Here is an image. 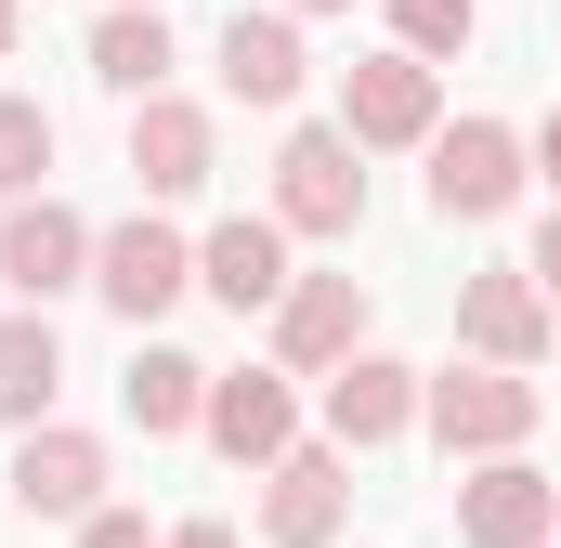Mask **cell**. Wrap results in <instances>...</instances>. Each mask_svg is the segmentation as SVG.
<instances>
[{"label": "cell", "mask_w": 561, "mask_h": 548, "mask_svg": "<svg viewBox=\"0 0 561 548\" xmlns=\"http://www.w3.org/2000/svg\"><path fill=\"white\" fill-rule=\"evenodd\" d=\"M419 418L444 431V457H510L523 431H536V379L523 366H457V379H431Z\"/></svg>", "instance_id": "6da1fadb"}, {"label": "cell", "mask_w": 561, "mask_h": 548, "mask_svg": "<svg viewBox=\"0 0 561 548\" xmlns=\"http://www.w3.org/2000/svg\"><path fill=\"white\" fill-rule=\"evenodd\" d=\"M275 222H287V236H353V222H366L353 132H287V157H275Z\"/></svg>", "instance_id": "7a4b0ae2"}, {"label": "cell", "mask_w": 561, "mask_h": 548, "mask_svg": "<svg viewBox=\"0 0 561 548\" xmlns=\"http://www.w3.org/2000/svg\"><path fill=\"white\" fill-rule=\"evenodd\" d=\"M444 92H431V53H366L340 66V132L353 144H431Z\"/></svg>", "instance_id": "3957f363"}, {"label": "cell", "mask_w": 561, "mask_h": 548, "mask_svg": "<svg viewBox=\"0 0 561 548\" xmlns=\"http://www.w3.org/2000/svg\"><path fill=\"white\" fill-rule=\"evenodd\" d=\"M510 196H523V144L496 132V118L431 132V209H444V222H496Z\"/></svg>", "instance_id": "277c9868"}, {"label": "cell", "mask_w": 561, "mask_h": 548, "mask_svg": "<svg viewBox=\"0 0 561 548\" xmlns=\"http://www.w3.org/2000/svg\"><path fill=\"white\" fill-rule=\"evenodd\" d=\"M13 510H26V523H92V510H105V444L39 418V431L13 444Z\"/></svg>", "instance_id": "5b68a950"}, {"label": "cell", "mask_w": 561, "mask_h": 548, "mask_svg": "<svg viewBox=\"0 0 561 548\" xmlns=\"http://www.w3.org/2000/svg\"><path fill=\"white\" fill-rule=\"evenodd\" d=\"M92 287H105V300H118V313H170V300H183V287H196V249H183V236H170V222H118V236H92Z\"/></svg>", "instance_id": "8992f818"}, {"label": "cell", "mask_w": 561, "mask_h": 548, "mask_svg": "<svg viewBox=\"0 0 561 548\" xmlns=\"http://www.w3.org/2000/svg\"><path fill=\"white\" fill-rule=\"evenodd\" d=\"M79 274H92V222L53 209V196H13V222H0V287H13V300H53V287H79Z\"/></svg>", "instance_id": "52a82bcc"}, {"label": "cell", "mask_w": 561, "mask_h": 548, "mask_svg": "<svg viewBox=\"0 0 561 548\" xmlns=\"http://www.w3.org/2000/svg\"><path fill=\"white\" fill-rule=\"evenodd\" d=\"M457 340H470L483 366H536V353H549V287H536L523 262L470 274V287H457Z\"/></svg>", "instance_id": "ba28073f"}, {"label": "cell", "mask_w": 561, "mask_h": 548, "mask_svg": "<svg viewBox=\"0 0 561 548\" xmlns=\"http://www.w3.org/2000/svg\"><path fill=\"white\" fill-rule=\"evenodd\" d=\"M209 157H222V144H209V105H183V92H144L131 105V183L144 196H196Z\"/></svg>", "instance_id": "9c48e42d"}, {"label": "cell", "mask_w": 561, "mask_h": 548, "mask_svg": "<svg viewBox=\"0 0 561 548\" xmlns=\"http://www.w3.org/2000/svg\"><path fill=\"white\" fill-rule=\"evenodd\" d=\"M236 470H275L287 444H300V406H287V379L275 366H249V379H209V418H196Z\"/></svg>", "instance_id": "30bf717a"}, {"label": "cell", "mask_w": 561, "mask_h": 548, "mask_svg": "<svg viewBox=\"0 0 561 548\" xmlns=\"http://www.w3.org/2000/svg\"><path fill=\"white\" fill-rule=\"evenodd\" d=\"M457 536L470 548H549L561 536V483H536L523 457H496V470L457 496Z\"/></svg>", "instance_id": "8fae6325"}, {"label": "cell", "mask_w": 561, "mask_h": 548, "mask_svg": "<svg viewBox=\"0 0 561 548\" xmlns=\"http://www.w3.org/2000/svg\"><path fill=\"white\" fill-rule=\"evenodd\" d=\"M366 340V287L353 274H287V300H275V353L287 366H340Z\"/></svg>", "instance_id": "7c38bea8"}, {"label": "cell", "mask_w": 561, "mask_h": 548, "mask_svg": "<svg viewBox=\"0 0 561 548\" xmlns=\"http://www.w3.org/2000/svg\"><path fill=\"white\" fill-rule=\"evenodd\" d=\"M419 418V366H392V353H340L327 366V431L340 444H392Z\"/></svg>", "instance_id": "4fadbf2b"}, {"label": "cell", "mask_w": 561, "mask_h": 548, "mask_svg": "<svg viewBox=\"0 0 561 548\" xmlns=\"http://www.w3.org/2000/svg\"><path fill=\"white\" fill-rule=\"evenodd\" d=\"M196 287H209L222 313H275L287 300V222H222V236L196 249Z\"/></svg>", "instance_id": "5bb4252c"}, {"label": "cell", "mask_w": 561, "mask_h": 548, "mask_svg": "<svg viewBox=\"0 0 561 548\" xmlns=\"http://www.w3.org/2000/svg\"><path fill=\"white\" fill-rule=\"evenodd\" d=\"M340 510H353V483H340V457H275V496H262V536L275 548H327L340 536Z\"/></svg>", "instance_id": "9a60e30c"}, {"label": "cell", "mask_w": 561, "mask_h": 548, "mask_svg": "<svg viewBox=\"0 0 561 548\" xmlns=\"http://www.w3.org/2000/svg\"><path fill=\"white\" fill-rule=\"evenodd\" d=\"M300 66H313V53H300L287 13H236V26H222V92H236V105H287Z\"/></svg>", "instance_id": "2e32d148"}, {"label": "cell", "mask_w": 561, "mask_h": 548, "mask_svg": "<svg viewBox=\"0 0 561 548\" xmlns=\"http://www.w3.org/2000/svg\"><path fill=\"white\" fill-rule=\"evenodd\" d=\"M92 79H105V92H131V105L170 79V26H157V0H118V13L92 26Z\"/></svg>", "instance_id": "e0dca14e"}, {"label": "cell", "mask_w": 561, "mask_h": 548, "mask_svg": "<svg viewBox=\"0 0 561 548\" xmlns=\"http://www.w3.org/2000/svg\"><path fill=\"white\" fill-rule=\"evenodd\" d=\"M118 406H131V431H196V418H209V366H196V353H131Z\"/></svg>", "instance_id": "ac0fdd59"}, {"label": "cell", "mask_w": 561, "mask_h": 548, "mask_svg": "<svg viewBox=\"0 0 561 548\" xmlns=\"http://www.w3.org/2000/svg\"><path fill=\"white\" fill-rule=\"evenodd\" d=\"M53 392H66V353H53V327L39 313H0V418H53Z\"/></svg>", "instance_id": "d6986e66"}, {"label": "cell", "mask_w": 561, "mask_h": 548, "mask_svg": "<svg viewBox=\"0 0 561 548\" xmlns=\"http://www.w3.org/2000/svg\"><path fill=\"white\" fill-rule=\"evenodd\" d=\"M39 170H53V105L0 92V196H39Z\"/></svg>", "instance_id": "ffe728a7"}, {"label": "cell", "mask_w": 561, "mask_h": 548, "mask_svg": "<svg viewBox=\"0 0 561 548\" xmlns=\"http://www.w3.org/2000/svg\"><path fill=\"white\" fill-rule=\"evenodd\" d=\"M392 26H405V53H470V26H483V0H392Z\"/></svg>", "instance_id": "44dd1931"}, {"label": "cell", "mask_w": 561, "mask_h": 548, "mask_svg": "<svg viewBox=\"0 0 561 548\" xmlns=\"http://www.w3.org/2000/svg\"><path fill=\"white\" fill-rule=\"evenodd\" d=\"M79 548H157V536H144V510H92V523H79Z\"/></svg>", "instance_id": "7402d4cb"}, {"label": "cell", "mask_w": 561, "mask_h": 548, "mask_svg": "<svg viewBox=\"0 0 561 548\" xmlns=\"http://www.w3.org/2000/svg\"><path fill=\"white\" fill-rule=\"evenodd\" d=\"M523 274H536V287H549V300H561V209H549V222H536V262H523Z\"/></svg>", "instance_id": "603a6c76"}, {"label": "cell", "mask_w": 561, "mask_h": 548, "mask_svg": "<svg viewBox=\"0 0 561 548\" xmlns=\"http://www.w3.org/2000/svg\"><path fill=\"white\" fill-rule=\"evenodd\" d=\"M536 170H549V196H561V105H549V132H536Z\"/></svg>", "instance_id": "cb8c5ba5"}, {"label": "cell", "mask_w": 561, "mask_h": 548, "mask_svg": "<svg viewBox=\"0 0 561 548\" xmlns=\"http://www.w3.org/2000/svg\"><path fill=\"white\" fill-rule=\"evenodd\" d=\"M170 548H236V523H183V536H170Z\"/></svg>", "instance_id": "d4e9b609"}, {"label": "cell", "mask_w": 561, "mask_h": 548, "mask_svg": "<svg viewBox=\"0 0 561 548\" xmlns=\"http://www.w3.org/2000/svg\"><path fill=\"white\" fill-rule=\"evenodd\" d=\"M287 13H340V0H287Z\"/></svg>", "instance_id": "484cf974"}, {"label": "cell", "mask_w": 561, "mask_h": 548, "mask_svg": "<svg viewBox=\"0 0 561 548\" xmlns=\"http://www.w3.org/2000/svg\"><path fill=\"white\" fill-rule=\"evenodd\" d=\"M0 53H13V0H0Z\"/></svg>", "instance_id": "4316f807"}]
</instances>
